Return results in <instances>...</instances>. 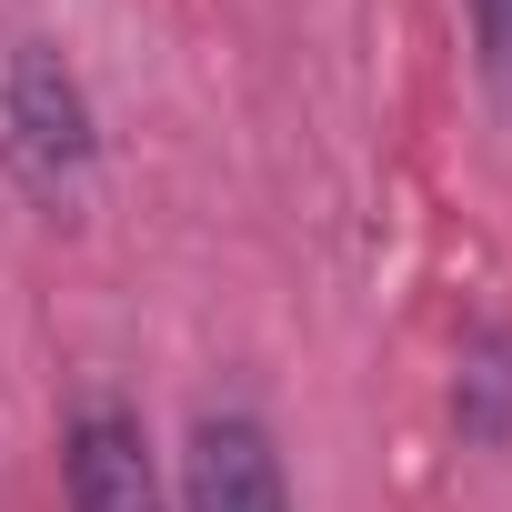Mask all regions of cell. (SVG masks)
Returning <instances> with one entry per match:
<instances>
[{"label": "cell", "instance_id": "obj_4", "mask_svg": "<svg viewBox=\"0 0 512 512\" xmlns=\"http://www.w3.org/2000/svg\"><path fill=\"white\" fill-rule=\"evenodd\" d=\"M452 412L472 442H502L512 432V332H482L462 352V382H452Z\"/></svg>", "mask_w": 512, "mask_h": 512}, {"label": "cell", "instance_id": "obj_5", "mask_svg": "<svg viewBox=\"0 0 512 512\" xmlns=\"http://www.w3.org/2000/svg\"><path fill=\"white\" fill-rule=\"evenodd\" d=\"M472 41H482V71H492V91L512 101V0H472Z\"/></svg>", "mask_w": 512, "mask_h": 512}, {"label": "cell", "instance_id": "obj_1", "mask_svg": "<svg viewBox=\"0 0 512 512\" xmlns=\"http://www.w3.org/2000/svg\"><path fill=\"white\" fill-rule=\"evenodd\" d=\"M91 161H101V121H91L81 71L51 41H21L0 61V171H11L41 211H71L91 191Z\"/></svg>", "mask_w": 512, "mask_h": 512}, {"label": "cell", "instance_id": "obj_2", "mask_svg": "<svg viewBox=\"0 0 512 512\" xmlns=\"http://www.w3.org/2000/svg\"><path fill=\"white\" fill-rule=\"evenodd\" d=\"M181 512H292V472L262 412H201L181 442Z\"/></svg>", "mask_w": 512, "mask_h": 512}, {"label": "cell", "instance_id": "obj_3", "mask_svg": "<svg viewBox=\"0 0 512 512\" xmlns=\"http://www.w3.org/2000/svg\"><path fill=\"white\" fill-rule=\"evenodd\" d=\"M61 492H71V512H171L151 432L121 402H81L71 412V432H61Z\"/></svg>", "mask_w": 512, "mask_h": 512}]
</instances>
